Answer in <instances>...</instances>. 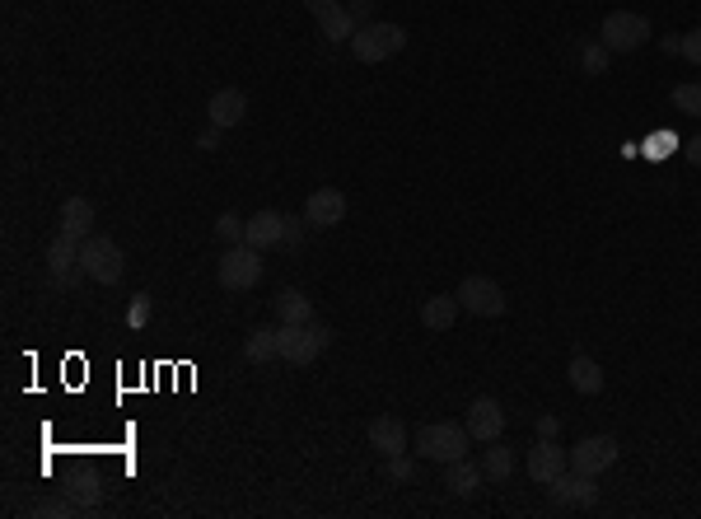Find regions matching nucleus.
<instances>
[{"label": "nucleus", "mask_w": 701, "mask_h": 519, "mask_svg": "<svg viewBox=\"0 0 701 519\" xmlns=\"http://www.w3.org/2000/svg\"><path fill=\"white\" fill-rule=\"evenodd\" d=\"M547 491H552V501H557V505H594V501H599L594 477L575 473V468H566L561 477H552V482H547Z\"/></svg>", "instance_id": "ddd939ff"}, {"label": "nucleus", "mask_w": 701, "mask_h": 519, "mask_svg": "<svg viewBox=\"0 0 701 519\" xmlns=\"http://www.w3.org/2000/svg\"><path fill=\"white\" fill-rule=\"evenodd\" d=\"M664 52H673V57H683V33H664Z\"/></svg>", "instance_id": "f704fd0d"}, {"label": "nucleus", "mask_w": 701, "mask_h": 519, "mask_svg": "<svg viewBox=\"0 0 701 519\" xmlns=\"http://www.w3.org/2000/svg\"><path fill=\"white\" fill-rule=\"evenodd\" d=\"M571 468V449H561L557 440H538V445L529 449V477L533 482H552V477H561Z\"/></svg>", "instance_id": "f8f14e48"}, {"label": "nucleus", "mask_w": 701, "mask_h": 519, "mask_svg": "<svg viewBox=\"0 0 701 519\" xmlns=\"http://www.w3.org/2000/svg\"><path fill=\"white\" fill-rule=\"evenodd\" d=\"M482 473H487V482H510L515 477V449L491 440V449L482 454Z\"/></svg>", "instance_id": "b1692460"}, {"label": "nucleus", "mask_w": 701, "mask_h": 519, "mask_svg": "<svg viewBox=\"0 0 701 519\" xmlns=\"http://www.w3.org/2000/svg\"><path fill=\"white\" fill-rule=\"evenodd\" d=\"M458 309H468L477 318H501L505 314V290L491 276H463V286L454 290Z\"/></svg>", "instance_id": "0eeeda50"}, {"label": "nucleus", "mask_w": 701, "mask_h": 519, "mask_svg": "<svg viewBox=\"0 0 701 519\" xmlns=\"http://www.w3.org/2000/svg\"><path fill=\"white\" fill-rule=\"evenodd\" d=\"M617 454H622V445H617L613 435H585V440L571 449V468H575V473L599 477V473H608V468L617 463Z\"/></svg>", "instance_id": "6e6552de"}, {"label": "nucleus", "mask_w": 701, "mask_h": 519, "mask_svg": "<svg viewBox=\"0 0 701 519\" xmlns=\"http://www.w3.org/2000/svg\"><path fill=\"white\" fill-rule=\"evenodd\" d=\"M407 47V29L402 24H360L356 38H351V57L360 66H379V61L398 57Z\"/></svg>", "instance_id": "20e7f679"}, {"label": "nucleus", "mask_w": 701, "mask_h": 519, "mask_svg": "<svg viewBox=\"0 0 701 519\" xmlns=\"http://www.w3.org/2000/svg\"><path fill=\"white\" fill-rule=\"evenodd\" d=\"M66 496H71L75 505H94V501H99V496H103V491H99V482H89V477H85V482H75V487H66Z\"/></svg>", "instance_id": "c756f323"}, {"label": "nucleus", "mask_w": 701, "mask_h": 519, "mask_svg": "<svg viewBox=\"0 0 701 519\" xmlns=\"http://www.w3.org/2000/svg\"><path fill=\"white\" fill-rule=\"evenodd\" d=\"M482 482H487V473H482V463H473L468 454H463V459H454V463H444V487L454 491V496H463V501H468V496H477V487H482Z\"/></svg>", "instance_id": "f3484780"}, {"label": "nucleus", "mask_w": 701, "mask_h": 519, "mask_svg": "<svg viewBox=\"0 0 701 519\" xmlns=\"http://www.w3.org/2000/svg\"><path fill=\"white\" fill-rule=\"evenodd\" d=\"M332 346V328L328 323H281V361L286 365H314L323 351Z\"/></svg>", "instance_id": "f03ea898"}, {"label": "nucleus", "mask_w": 701, "mask_h": 519, "mask_svg": "<svg viewBox=\"0 0 701 519\" xmlns=\"http://www.w3.org/2000/svg\"><path fill=\"white\" fill-rule=\"evenodd\" d=\"M80 510H85V505H75L71 496H66V501H47V505H38L33 515H43V519H71V515H80Z\"/></svg>", "instance_id": "c85d7f7f"}, {"label": "nucleus", "mask_w": 701, "mask_h": 519, "mask_svg": "<svg viewBox=\"0 0 701 519\" xmlns=\"http://www.w3.org/2000/svg\"><path fill=\"white\" fill-rule=\"evenodd\" d=\"M416 454L430 463H454L463 459L468 449H473V435H468V426L463 421H430V426H421L416 431Z\"/></svg>", "instance_id": "f257e3e1"}, {"label": "nucleus", "mask_w": 701, "mask_h": 519, "mask_svg": "<svg viewBox=\"0 0 701 519\" xmlns=\"http://www.w3.org/2000/svg\"><path fill=\"white\" fill-rule=\"evenodd\" d=\"M673 108H678V113L701 117V85H678V89H673Z\"/></svg>", "instance_id": "bb28decb"}, {"label": "nucleus", "mask_w": 701, "mask_h": 519, "mask_svg": "<svg viewBox=\"0 0 701 519\" xmlns=\"http://www.w3.org/2000/svg\"><path fill=\"white\" fill-rule=\"evenodd\" d=\"M272 309H276V318H281V323H314V300H309L304 290H290L286 286L272 300Z\"/></svg>", "instance_id": "aec40b11"}, {"label": "nucleus", "mask_w": 701, "mask_h": 519, "mask_svg": "<svg viewBox=\"0 0 701 519\" xmlns=\"http://www.w3.org/2000/svg\"><path fill=\"white\" fill-rule=\"evenodd\" d=\"M244 230H248V220L234 216V211H225V216L215 220V234H220L225 244H244Z\"/></svg>", "instance_id": "393cba45"}, {"label": "nucleus", "mask_w": 701, "mask_h": 519, "mask_svg": "<svg viewBox=\"0 0 701 519\" xmlns=\"http://www.w3.org/2000/svg\"><path fill=\"white\" fill-rule=\"evenodd\" d=\"M370 445L379 449V454H402L407 449V426H402L398 417H374L370 421Z\"/></svg>", "instance_id": "6ab92c4d"}, {"label": "nucleus", "mask_w": 701, "mask_h": 519, "mask_svg": "<svg viewBox=\"0 0 701 519\" xmlns=\"http://www.w3.org/2000/svg\"><path fill=\"white\" fill-rule=\"evenodd\" d=\"M650 38H655L650 19L631 15V10H613V15L603 19V29H599V43L608 47V52H641Z\"/></svg>", "instance_id": "423d86ee"}, {"label": "nucleus", "mask_w": 701, "mask_h": 519, "mask_svg": "<svg viewBox=\"0 0 701 519\" xmlns=\"http://www.w3.org/2000/svg\"><path fill=\"white\" fill-rule=\"evenodd\" d=\"M80 272H85L89 281H99V286H117L122 272H127V258H122L117 239H108V234L80 239Z\"/></svg>", "instance_id": "7ed1b4c3"}, {"label": "nucleus", "mask_w": 701, "mask_h": 519, "mask_svg": "<svg viewBox=\"0 0 701 519\" xmlns=\"http://www.w3.org/2000/svg\"><path fill=\"white\" fill-rule=\"evenodd\" d=\"M566 375H571V389L585 393V398H594V393H603V370L594 356H575L571 365H566Z\"/></svg>", "instance_id": "4be33fe9"}, {"label": "nucleus", "mask_w": 701, "mask_h": 519, "mask_svg": "<svg viewBox=\"0 0 701 519\" xmlns=\"http://www.w3.org/2000/svg\"><path fill=\"white\" fill-rule=\"evenodd\" d=\"M206 117H211V127H220V131L239 127L248 117V94L244 89H215L211 103H206Z\"/></svg>", "instance_id": "2eb2a0df"}, {"label": "nucleus", "mask_w": 701, "mask_h": 519, "mask_svg": "<svg viewBox=\"0 0 701 519\" xmlns=\"http://www.w3.org/2000/svg\"><path fill=\"white\" fill-rule=\"evenodd\" d=\"M608 61H613V52L603 43H589L585 52H580V66H585V75H603L608 71Z\"/></svg>", "instance_id": "a878e982"}, {"label": "nucleus", "mask_w": 701, "mask_h": 519, "mask_svg": "<svg viewBox=\"0 0 701 519\" xmlns=\"http://www.w3.org/2000/svg\"><path fill=\"white\" fill-rule=\"evenodd\" d=\"M557 431H561V421L552 417V412H543V417H538V440H557Z\"/></svg>", "instance_id": "473e14b6"}, {"label": "nucleus", "mask_w": 701, "mask_h": 519, "mask_svg": "<svg viewBox=\"0 0 701 519\" xmlns=\"http://www.w3.org/2000/svg\"><path fill=\"white\" fill-rule=\"evenodd\" d=\"M683 57L692 61V66H701V29L683 33Z\"/></svg>", "instance_id": "7c9ffc66"}, {"label": "nucleus", "mask_w": 701, "mask_h": 519, "mask_svg": "<svg viewBox=\"0 0 701 519\" xmlns=\"http://www.w3.org/2000/svg\"><path fill=\"white\" fill-rule=\"evenodd\" d=\"M47 272H52V281L57 286H75L80 281V239H71V234H57L52 239V248H47Z\"/></svg>", "instance_id": "9d476101"}, {"label": "nucleus", "mask_w": 701, "mask_h": 519, "mask_svg": "<svg viewBox=\"0 0 701 519\" xmlns=\"http://www.w3.org/2000/svg\"><path fill=\"white\" fill-rule=\"evenodd\" d=\"M304 5H309V15L318 19V29H323L328 43H351V38H356V19H351L346 5H337V0H304Z\"/></svg>", "instance_id": "1a4fd4ad"}, {"label": "nucleus", "mask_w": 701, "mask_h": 519, "mask_svg": "<svg viewBox=\"0 0 701 519\" xmlns=\"http://www.w3.org/2000/svg\"><path fill=\"white\" fill-rule=\"evenodd\" d=\"M127 318H131V328H145V318H150V295H136Z\"/></svg>", "instance_id": "2f4dec72"}, {"label": "nucleus", "mask_w": 701, "mask_h": 519, "mask_svg": "<svg viewBox=\"0 0 701 519\" xmlns=\"http://www.w3.org/2000/svg\"><path fill=\"white\" fill-rule=\"evenodd\" d=\"M61 234H71V239L94 234V202L89 197H66L61 202Z\"/></svg>", "instance_id": "a211bd4d"}, {"label": "nucleus", "mask_w": 701, "mask_h": 519, "mask_svg": "<svg viewBox=\"0 0 701 519\" xmlns=\"http://www.w3.org/2000/svg\"><path fill=\"white\" fill-rule=\"evenodd\" d=\"M346 10H351V19H356V29H360V24H370V10H374V0H351V5H346Z\"/></svg>", "instance_id": "72a5a7b5"}, {"label": "nucleus", "mask_w": 701, "mask_h": 519, "mask_svg": "<svg viewBox=\"0 0 701 519\" xmlns=\"http://www.w3.org/2000/svg\"><path fill=\"white\" fill-rule=\"evenodd\" d=\"M458 318V295H430L426 304H421V323H426L430 332H449Z\"/></svg>", "instance_id": "412c9836"}, {"label": "nucleus", "mask_w": 701, "mask_h": 519, "mask_svg": "<svg viewBox=\"0 0 701 519\" xmlns=\"http://www.w3.org/2000/svg\"><path fill=\"white\" fill-rule=\"evenodd\" d=\"M215 281H220V290H253L262 281V258L253 244H229L220 258H215Z\"/></svg>", "instance_id": "39448f33"}, {"label": "nucleus", "mask_w": 701, "mask_h": 519, "mask_svg": "<svg viewBox=\"0 0 701 519\" xmlns=\"http://www.w3.org/2000/svg\"><path fill=\"white\" fill-rule=\"evenodd\" d=\"M286 244L300 248V225H295V220H286Z\"/></svg>", "instance_id": "4c0bfd02"}, {"label": "nucleus", "mask_w": 701, "mask_h": 519, "mask_svg": "<svg viewBox=\"0 0 701 519\" xmlns=\"http://www.w3.org/2000/svg\"><path fill=\"white\" fill-rule=\"evenodd\" d=\"M201 150H220V127H211V131H206V136H201Z\"/></svg>", "instance_id": "c9c22d12"}, {"label": "nucleus", "mask_w": 701, "mask_h": 519, "mask_svg": "<svg viewBox=\"0 0 701 519\" xmlns=\"http://www.w3.org/2000/svg\"><path fill=\"white\" fill-rule=\"evenodd\" d=\"M384 473H388V482H412V477H416V463L407 459V454H388Z\"/></svg>", "instance_id": "cd10ccee"}, {"label": "nucleus", "mask_w": 701, "mask_h": 519, "mask_svg": "<svg viewBox=\"0 0 701 519\" xmlns=\"http://www.w3.org/2000/svg\"><path fill=\"white\" fill-rule=\"evenodd\" d=\"M468 435L473 440H501V431H505V412H501V403L496 398H473V407H468Z\"/></svg>", "instance_id": "4468645a"}, {"label": "nucleus", "mask_w": 701, "mask_h": 519, "mask_svg": "<svg viewBox=\"0 0 701 519\" xmlns=\"http://www.w3.org/2000/svg\"><path fill=\"white\" fill-rule=\"evenodd\" d=\"M687 159L701 169V136H692V141H687Z\"/></svg>", "instance_id": "e433bc0d"}, {"label": "nucleus", "mask_w": 701, "mask_h": 519, "mask_svg": "<svg viewBox=\"0 0 701 519\" xmlns=\"http://www.w3.org/2000/svg\"><path fill=\"white\" fill-rule=\"evenodd\" d=\"M286 220L290 216H281V211H253V220H248V230H244V244H253L258 253L286 244Z\"/></svg>", "instance_id": "dca6fc26"}, {"label": "nucleus", "mask_w": 701, "mask_h": 519, "mask_svg": "<svg viewBox=\"0 0 701 519\" xmlns=\"http://www.w3.org/2000/svg\"><path fill=\"white\" fill-rule=\"evenodd\" d=\"M248 361L253 365H267V361H281V328H253L248 332Z\"/></svg>", "instance_id": "5701e85b"}, {"label": "nucleus", "mask_w": 701, "mask_h": 519, "mask_svg": "<svg viewBox=\"0 0 701 519\" xmlns=\"http://www.w3.org/2000/svg\"><path fill=\"white\" fill-rule=\"evenodd\" d=\"M346 220V197L337 188H318L309 192V202H304V225H314V230H332V225H342Z\"/></svg>", "instance_id": "9b49d317"}]
</instances>
